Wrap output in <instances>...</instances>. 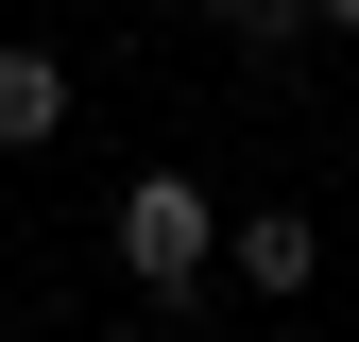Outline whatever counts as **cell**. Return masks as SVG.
Wrapping results in <instances>:
<instances>
[{
  "instance_id": "6da1fadb",
  "label": "cell",
  "mask_w": 359,
  "mask_h": 342,
  "mask_svg": "<svg viewBox=\"0 0 359 342\" xmlns=\"http://www.w3.org/2000/svg\"><path fill=\"white\" fill-rule=\"evenodd\" d=\"M103 240H120V274H137L154 308H189V291L222 274V205H205V171H137Z\"/></svg>"
},
{
  "instance_id": "7a4b0ae2",
  "label": "cell",
  "mask_w": 359,
  "mask_h": 342,
  "mask_svg": "<svg viewBox=\"0 0 359 342\" xmlns=\"http://www.w3.org/2000/svg\"><path fill=\"white\" fill-rule=\"evenodd\" d=\"M222 274H240L257 308H291V291L325 274V223H308V205H240V223H222Z\"/></svg>"
},
{
  "instance_id": "3957f363",
  "label": "cell",
  "mask_w": 359,
  "mask_h": 342,
  "mask_svg": "<svg viewBox=\"0 0 359 342\" xmlns=\"http://www.w3.org/2000/svg\"><path fill=\"white\" fill-rule=\"evenodd\" d=\"M52 137H69V69L34 34H0V154H52Z\"/></svg>"
},
{
  "instance_id": "277c9868",
  "label": "cell",
  "mask_w": 359,
  "mask_h": 342,
  "mask_svg": "<svg viewBox=\"0 0 359 342\" xmlns=\"http://www.w3.org/2000/svg\"><path fill=\"white\" fill-rule=\"evenodd\" d=\"M189 18H222V34H257V52H291V34H308V0H189Z\"/></svg>"
},
{
  "instance_id": "5b68a950",
  "label": "cell",
  "mask_w": 359,
  "mask_h": 342,
  "mask_svg": "<svg viewBox=\"0 0 359 342\" xmlns=\"http://www.w3.org/2000/svg\"><path fill=\"white\" fill-rule=\"evenodd\" d=\"M308 34H359V0H308Z\"/></svg>"
}]
</instances>
